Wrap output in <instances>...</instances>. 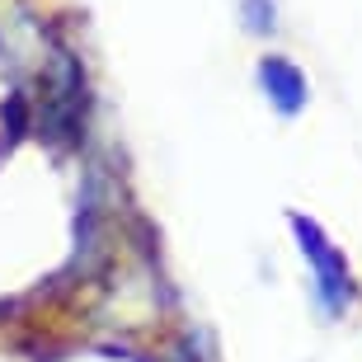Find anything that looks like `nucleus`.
<instances>
[{"mask_svg":"<svg viewBox=\"0 0 362 362\" xmlns=\"http://www.w3.org/2000/svg\"><path fill=\"white\" fill-rule=\"evenodd\" d=\"M292 230H296V245H301V255H306V264H310V278H315V301L325 306V315H344V310L358 301L349 259L339 255L334 240H329L315 221H306V216H292Z\"/></svg>","mask_w":362,"mask_h":362,"instance_id":"f257e3e1","label":"nucleus"},{"mask_svg":"<svg viewBox=\"0 0 362 362\" xmlns=\"http://www.w3.org/2000/svg\"><path fill=\"white\" fill-rule=\"evenodd\" d=\"M259 85L273 99L278 113H301L306 108V76L287 62V57H264L259 62Z\"/></svg>","mask_w":362,"mask_h":362,"instance_id":"f03ea898","label":"nucleus"},{"mask_svg":"<svg viewBox=\"0 0 362 362\" xmlns=\"http://www.w3.org/2000/svg\"><path fill=\"white\" fill-rule=\"evenodd\" d=\"M240 14H245V28H250V33H273V28H278L273 0H240Z\"/></svg>","mask_w":362,"mask_h":362,"instance_id":"7ed1b4c3","label":"nucleus"}]
</instances>
